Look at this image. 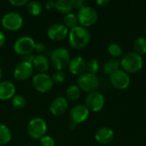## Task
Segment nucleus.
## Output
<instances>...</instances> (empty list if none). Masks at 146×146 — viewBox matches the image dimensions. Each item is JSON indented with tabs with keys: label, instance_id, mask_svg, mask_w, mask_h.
Wrapping results in <instances>:
<instances>
[{
	"label": "nucleus",
	"instance_id": "dca6fc26",
	"mask_svg": "<svg viewBox=\"0 0 146 146\" xmlns=\"http://www.w3.org/2000/svg\"><path fill=\"white\" fill-rule=\"evenodd\" d=\"M115 133L113 129L108 127H103L97 130L95 133V139L100 145H109L114 139Z\"/></svg>",
	"mask_w": 146,
	"mask_h": 146
},
{
	"label": "nucleus",
	"instance_id": "f8f14e48",
	"mask_svg": "<svg viewBox=\"0 0 146 146\" xmlns=\"http://www.w3.org/2000/svg\"><path fill=\"white\" fill-rule=\"evenodd\" d=\"M34 71L33 63L27 62H21L14 69V77L19 81H23L29 79Z\"/></svg>",
	"mask_w": 146,
	"mask_h": 146
},
{
	"label": "nucleus",
	"instance_id": "a878e982",
	"mask_svg": "<svg viewBox=\"0 0 146 146\" xmlns=\"http://www.w3.org/2000/svg\"><path fill=\"white\" fill-rule=\"evenodd\" d=\"M63 25L68 28V29H72L75 27L78 26V18L77 15L74 13H69L64 15L63 17Z\"/></svg>",
	"mask_w": 146,
	"mask_h": 146
},
{
	"label": "nucleus",
	"instance_id": "a19ab883",
	"mask_svg": "<svg viewBox=\"0 0 146 146\" xmlns=\"http://www.w3.org/2000/svg\"><path fill=\"white\" fill-rule=\"evenodd\" d=\"M145 38H146V27H145Z\"/></svg>",
	"mask_w": 146,
	"mask_h": 146
},
{
	"label": "nucleus",
	"instance_id": "412c9836",
	"mask_svg": "<svg viewBox=\"0 0 146 146\" xmlns=\"http://www.w3.org/2000/svg\"><path fill=\"white\" fill-rule=\"evenodd\" d=\"M120 67H121L120 61L117 58H111L104 64L103 70L105 74H111L115 71L120 69Z\"/></svg>",
	"mask_w": 146,
	"mask_h": 146
},
{
	"label": "nucleus",
	"instance_id": "c9c22d12",
	"mask_svg": "<svg viewBox=\"0 0 146 146\" xmlns=\"http://www.w3.org/2000/svg\"><path fill=\"white\" fill-rule=\"evenodd\" d=\"M46 9H52L55 8V2L54 1H48L44 4Z\"/></svg>",
	"mask_w": 146,
	"mask_h": 146
},
{
	"label": "nucleus",
	"instance_id": "f03ea898",
	"mask_svg": "<svg viewBox=\"0 0 146 146\" xmlns=\"http://www.w3.org/2000/svg\"><path fill=\"white\" fill-rule=\"evenodd\" d=\"M122 70L127 74H134L140 71L144 66L143 57L134 51L127 52L121 56L120 61Z\"/></svg>",
	"mask_w": 146,
	"mask_h": 146
},
{
	"label": "nucleus",
	"instance_id": "39448f33",
	"mask_svg": "<svg viewBox=\"0 0 146 146\" xmlns=\"http://www.w3.org/2000/svg\"><path fill=\"white\" fill-rule=\"evenodd\" d=\"M27 132L32 139H40L47 132V124L44 119L35 117L28 122Z\"/></svg>",
	"mask_w": 146,
	"mask_h": 146
},
{
	"label": "nucleus",
	"instance_id": "5701e85b",
	"mask_svg": "<svg viewBox=\"0 0 146 146\" xmlns=\"http://www.w3.org/2000/svg\"><path fill=\"white\" fill-rule=\"evenodd\" d=\"M80 97V89L76 85L69 86L66 90V98L69 101H76Z\"/></svg>",
	"mask_w": 146,
	"mask_h": 146
},
{
	"label": "nucleus",
	"instance_id": "f704fd0d",
	"mask_svg": "<svg viewBox=\"0 0 146 146\" xmlns=\"http://www.w3.org/2000/svg\"><path fill=\"white\" fill-rule=\"evenodd\" d=\"M34 59V56H33V54H29L27 56H23V62H27L30 63H33V61Z\"/></svg>",
	"mask_w": 146,
	"mask_h": 146
},
{
	"label": "nucleus",
	"instance_id": "a211bd4d",
	"mask_svg": "<svg viewBox=\"0 0 146 146\" xmlns=\"http://www.w3.org/2000/svg\"><path fill=\"white\" fill-rule=\"evenodd\" d=\"M15 95V86L9 80L0 81V100L11 99Z\"/></svg>",
	"mask_w": 146,
	"mask_h": 146
},
{
	"label": "nucleus",
	"instance_id": "2eb2a0df",
	"mask_svg": "<svg viewBox=\"0 0 146 146\" xmlns=\"http://www.w3.org/2000/svg\"><path fill=\"white\" fill-rule=\"evenodd\" d=\"M68 108V102L64 97H58L52 100L50 105V111L53 115L58 116L64 114Z\"/></svg>",
	"mask_w": 146,
	"mask_h": 146
},
{
	"label": "nucleus",
	"instance_id": "c756f323",
	"mask_svg": "<svg viewBox=\"0 0 146 146\" xmlns=\"http://www.w3.org/2000/svg\"><path fill=\"white\" fill-rule=\"evenodd\" d=\"M51 79L54 83H56V84L63 83L66 79V74L63 71H56L52 74Z\"/></svg>",
	"mask_w": 146,
	"mask_h": 146
},
{
	"label": "nucleus",
	"instance_id": "473e14b6",
	"mask_svg": "<svg viewBox=\"0 0 146 146\" xmlns=\"http://www.w3.org/2000/svg\"><path fill=\"white\" fill-rule=\"evenodd\" d=\"M9 3L14 6H16V7H22V6H25L26 4H27L28 1L27 0H10Z\"/></svg>",
	"mask_w": 146,
	"mask_h": 146
},
{
	"label": "nucleus",
	"instance_id": "58836bf2",
	"mask_svg": "<svg viewBox=\"0 0 146 146\" xmlns=\"http://www.w3.org/2000/svg\"><path fill=\"white\" fill-rule=\"evenodd\" d=\"M75 127H76V124H74V123H73V122H72V123L70 124V126H69V127H70L71 130H73Z\"/></svg>",
	"mask_w": 146,
	"mask_h": 146
},
{
	"label": "nucleus",
	"instance_id": "7ed1b4c3",
	"mask_svg": "<svg viewBox=\"0 0 146 146\" xmlns=\"http://www.w3.org/2000/svg\"><path fill=\"white\" fill-rule=\"evenodd\" d=\"M70 60V53L64 47L55 49L50 55V62L56 71H63L68 68Z\"/></svg>",
	"mask_w": 146,
	"mask_h": 146
},
{
	"label": "nucleus",
	"instance_id": "9b49d317",
	"mask_svg": "<svg viewBox=\"0 0 146 146\" xmlns=\"http://www.w3.org/2000/svg\"><path fill=\"white\" fill-rule=\"evenodd\" d=\"M104 104H105L104 96L97 91L89 93L86 98V106L89 110V111L98 112L104 108Z\"/></svg>",
	"mask_w": 146,
	"mask_h": 146
},
{
	"label": "nucleus",
	"instance_id": "7c9ffc66",
	"mask_svg": "<svg viewBox=\"0 0 146 146\" xmlns=\"http://www.w3.org/2000/svg\"><path fill=\"white\" fill-rule=\"evenodd\" d=\"M41 146H55V140L52 137L49 135H44L39 139Z\"/></svg>",
	"mask_w": 146,
	"mask_h": 146
},
{
	"label": "nucleus",
	"instance_id": "6ab92c4d",
	"mask_svg": "<svg viewBox=\"0 0 146 146\" xmlns=\"http://www.w3.org/2000/svg\"><path fill=\"white\" fill-rule=\"evenodd\" d=\"M33 66L38 73H45L50 67V61L44 55H38L34 56Z\"/></svg>",
	"mask_w": 146,
	"mask_h": 146
},
{
	"label": "nucleus",
	"instance_id": "1a4fd4ad",
	"mask_svg": "<svg viewBox=\"0 0 146 146\" xmlns=\"http://www.w3.org/2000/svg\"><path fill=\"white\" fill-rule=\"evenodd\" d=\"M1 23L4 29L10 32H15L21 29L22 27L23 18L17 12H8L2 17Z\"/></svg>",
	"mask_w": 146,
	"mask_h": 146
},
{
	"label": "nucleus",
	"instance_id": "4be33fe9",
	"mask_svg": "<svg viewBox=\"0 0 146 146\" xmlns=\"http://www.w3.org/2000/svg\"><path fill=\"white\" fill-rule=\"evenodd\" d=\"M12 134L9 128L0 123V145H5L9 144L11 140Z\"/></svg>",
	"mask_w": 146,
	"mask_h": 146
},
{
	"label": "nucleus",
	"instance_id": "423d86ee",
	"mask_svg": "<svg viewBox=\"0 0 146 146\" xmlns=\"http://www.w3.org/2000/svg\"><path fill=\"white\" fill-rule=\"evenodd\" d=\"M78 86L80 91L85 92H93L99 86V79L96 74L90 73H84L78 78Z\"/></svg>",
	"mask_w": 146,
	"mask_h": 146
},
{
	"label": "nucleus",
	"instance_id": "ea45409f",
	"mask_svg": "<svg viewBox=\"0 0 146 146\" xmlns=\"http://www.w3.org/2000/svg\"><path fill=\"white\" fill-rule=\"evenodd\" d=\"M2 75H3V71H2V68H1V67H0V80H1V79H2Z\"/></svg>",
	"mask_w": 146,
	"mask_h": 146
},
{
	"label": "nucleus",
	"instance_id": "79ce46f5",
	"mask_svg": "<svg viewBox=\"0 0 146 146\" xmlns=\"http://www.w3.org/2000/svg\"><path fill=\"white\" fill-rule=\"evenodd\" d=\"M27 146H29V145H27Z\"/></svg>",
	"mask_w": 146,
	"mask_h": 146
},
{
	"label": "nucleus",
	"instance_id": "b1692460",
	"mask_svg": "<svg viewBox=\"0 0 146 146\" xmlns=\"http://www.w3.org/2000/svg\"><path fill=\"white\" fill-rule=\"evenodd\" d=\"M133 50L139 55H144L146 53V38L145 37H139L133 42Z\"/></svg>",
	"mask_w": 146,
	"mask_h": 146
},
{
	"label": "nucleus",
	"instance_id": "f257e3e1",
	"mask_svg": "<svg viewBox=\"0 0 146 146\" xmlns=\"http://www.w3.org/2000/svg\"><path fill=\"white\" fill-rule=\"evenodd\" d=\"M91 40L90 31L81 26H77L68 32L69 44L76 50L85 48Z\"/></svg>",
	"mask_w": 146,
	"mask_h": 146
},
{
	"label": "nucleus",
	"instance_id": "393cba45",
	"mask_svg": "<svg viewBox=\"0 0 146 146\" xmlns=\"http://www.w3.org/2000/svg\"><path fill=\"white\" fill-rule=\"evenodd\" d=\"M27 11L31 15L37 16L41 14L43 10V5L38 1H30L27 3Z\"/></svg>",
	"mask_w": 146,
	"mask_h": 146
},
{
	"label": "nucleus",
	"instance_id": "aec40b11",
	"mask_svg": "<svg viewBox=\"0 0 146 146\" xmlns=\"http://www.w3.org/2000/svg\"><path fill=\"white\" fill-rule=\"evenodd\" d=\"M55 9L60 13L67 15L71 13L74 7L71 0H58L55 2Z\"/></svg>",
	"mask_w": 146,
	"mask_h": 146
},
{
	"label": "nucleus",
	"instance_id": "0eeeda50",
	"mask_svg": "<svg viewBox=\"0 0 146 146\" xmlns=\"http://www.w3.org/2000/svg\"><path fill=\"white\" fill-rule=\"evenodd\" d=\"M33 86L36 91L41 93H45L50 92L54 85L51 76L45 73H38L33 76L32 79Z\"/></svg>",
	"mask_w": 146,
	"mask_h": 146
},
{
	"label": "nucleus",
	"instance_id": "ddd939ff",
	"mask_svg": "<svg viewBox=\"0 0 146 146\" xmlns=\"http://www.w3.org/2000/svg\"><path fill=\"white\" fill-rule=\"evenodd\" d=\"M90 115L89 110L86 108V105L78 104L72 108L69 112V116L73 123L74 124H80L87 120Z\"/></svg>",
	"mask_w": 146,
	"mask_h": 146
},
{
	"label": "nucleus",
	"instance_id": "c85d7f7f",
	"mask_svg": "<svg viewBox=\"0 0 146 146\" xmlns=\"http://www.w3.org/2000/svg\"><path fill=\"white\" fill-rule=\"evenodd\" d=\"M11 104L13 105V107H15L17 110H21L26 106L27 101L26 98L22 96V95H15L12 98H11Z\"/></svg>",
	"mask_w": 146,
	"mask_h": 146
},
{
	"label": "nucleus",
	"instance_id": "4c0bfd02",
	"mask_svg": "<svg viewBox=\"0 0 146 146\" xmlns=\"http://www.w3.org/2000/svg\"><path fill=\"white\" fill-rule=\"evenodd\" d=\"M110 3V0H97V4L101 7H106Z\"/></svg>",
	"mask_w": 146,
	"mask_h": 146
},
{
	"label": "nucleus",
	"instance_id": "72a5a7b5",
	"mask_svg": "<svg viewBox=\"0 0 146 146\" xmlns=\"http://www.w3.org/2000/svg\"><path fill=\"white\" fill-rule=\"evenodd\" d=\"M35 50H37L38 52H44L45 50L44 44L42 43V42L36 43V44H35Z\"/></svg>",
	"mask_w": 146,
	"mask_h": 146
},
{
	"label": "nucleus",
	"instance_id": "cd10ccee",
	"mask_svg": "<svg viewBox=\"0 0 146 146\" xmlns=\"http://www.w3.org/2000/svg\"><path fill=\"white\" fill-rule=\"evenodd\" d=\"M99 68H100V64L97 59L92 58V59H90L89 61L86 62V69L87 70V73L96 74V73L98 72Z\"/></svg>",
	"mask_w": 146,
	"mask_h": 146
},
{
	"label": "nucleus",
	"instance_id": "4468645a",
	"mask_svg": "<svg viewBox=\"0 0 146 146\" xmlns=\"http://www.w3.org/2000/svg\"><path fill=\"white\" fill-rule=\"evenodd\" d=\"M68 29L62 23H55L47 30V36L53 41H61L68 36Z\"/></svg>",
	"mask_w": 146,
	"mask_h": 146
},
{
	"label": "nucleus",
	"instance_id": "9d476101",
	"mask_svg": "<svg viewBox=\"0 0 146 146\" xmlns=\"http://www.w3.org/2000/svg\"><path fill=\"white\" fill-rule=\"evenodd\" d=\"M111 85L118 90L127 89L131 82L129 74L122 69H118L110 74Z\"/></svg>",
	"mask_w": 146,
	"mask_h": 146
},
{
	"label": "nucleus",
	"instance_id": "e433bc0d",
	"mask_svg": "<svg viewBox=\"0 0 146 146\" xmlns=\"http://www.w3.org/2000/svg\"><path fill=\"white\" fill-rule=\"evenodd\" d=\"M5 41H6L5 34L0 30V48H1L2 46H3V44H5Z\"/></svg>",
	"mask_w": 146,
	"mask_h": 146
},
{
	"label": "nucleus",
	"instance_id": "f3484780",
	"mask_svg": "<svg viewBox=\"0 0 146 146\" xmlns=\"http://www.w3.org/2000/svg\"><path fill=\"white\" fill-rule=\"evenodd\" d=\"M86 62L82 56H74L73 57L68 64V69L69 72L74 75H81L84 74L86 70Z\"/></svg>",
	"mask_w": 146,
	"mask_h": 146
},
{
	"label": "nucleus",
	"instance_id": "20e7f679",
	"mask_svg": "<svg viewBox=\"0 0 146 146\" xmlns=\"http://www.w3.org/2000/svg\"><path fill=\"white\" fill-rule=\"evenodd\" d=\"M76 15L80 26L86 28L94 25L98 19V14L97 10L89 5H86L79 9Z\"/></svg>",
	"mask_w": 146,
	"mask_h": 146
},
{
	"label": "nucleus",
	"instance_id": "bb28decb",
	"mask_svg": "<svg viewBox=\"0 0 146 146\" xmlns=\"http://www.w3.org/2000/svg\"><path fill=\"white\" fill-rule=\"evenodd\" d=\"M108 51L113 56V58H118V57L122 56V55H123V50H122L121 46L115 43L110 44L109 45Z\"/></svg>",
	"mask_w": 146,
	"mask_h": 146
},
{
	"label": "nucleus",
	"instance_id": "2f4dec72",
	"mask_svg": "<svg viewBox=\"0 0 146 146\" xmlns=\"http://www.w3.org/2000/svg\"><path fill=\"white\" fill-rule=\"evenodd\" d=\"M73 7L77 9H80L81 8H83L84 6L86 5V2L84 0H71Z\"/></svg>",
	"mask_w": 146,
	"mask_h": 146
},
{
	"label": "nucleus",
	"instance_id": "6e6552de",
	"mask_svg": "<svg viewBox=\"0 0 146 146\" xmlns=\"http://www.w3.org/2000/svg\"><path fill=\"white\" fill-rule=\"evenodd\" d=\"M35 44L36 42L33 38L29 36H21L15 41L13 48L18 55L27 56L32 54L35 50Z\"/></svg>",
	"mask_w": 146,
	"mask_h": 146
}]
</instances>
